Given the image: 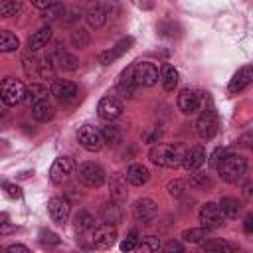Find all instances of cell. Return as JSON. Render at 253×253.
I'll use <instances>...</instances> for the list:
<instances>
[{"label": "cell", "mask_w": 253, "mask_h": 253, "mask_svg": "<svg viewBox=\"0 0 253 253\" xmlns=\"http://www.w3.org/2000/svg\"><path fill=\"white\" fill-rule=\"evenodd\" d=\"M40 241L42 243H49V245H57L59 237L53 231H49V229H40Z\"/></svg>", "instance_id": "46"}, {"label": "cell", "mask_w": 253, "mask_h": 253, "mask_svg": "<svg viewBox=\"0 0 253 253\" xmlns=\"http://www.w3.org/2000/svg\"><path fill=\"white\" fill-rule=\"evenodd\" d=\"M38 67H40V75L42 77H51L53 75V57H49V55L42 57Z\"/></svg>", "instance_id": "41"}, {"label": "cell", "mask_w": 253, "mask_h": 253, "mask_svg": "<svg viewBox=\"0 0 253 253\" xmlns=\"http://www.w3.org/2000/svg\"><path fill=\"white\" fill-rule=\"evenodd\" d=\"M20 8H22V4L16 2V0H4V2H0V16L2 18L16 16L20 12Z\"/></svg>", "instance_id": "37"}, {"label": "cell", "mask_w": 253, "mask_h": 253, "mask_svg": "<svg viewBox=\"0 0 253 253\" xmlns=\"http://www.w3.org/2000/svg\"><path fill=\"white\" fill-rule=\"evenodd\" d=\"M20 47V42L16 38V34H12L10 30H2L0 32V49L2 51H16Z\"/></svg>", "instance_id": "35"}, {"label": "cell", "mask_w": 253, "mask_h": 253, "mask_svg": "<svg viewBox=\"0 0 253 253\" xmlns=\"http://www.w3.org/2000/svg\"><path fill=\"white\" fill-rule=\"evenodd\" d=\"M251 150H253V142H251Z\"/></svg>", "instance_id": "53"}, {"label": "cell", "mask_w": 253, "mask_h": 253, "mask_svg": "<svg viewBox=\"0 0 253 253\" xmlns=\"http://www.w3.org/2000/svg\"><path fill=\"white\" fill-rule=\"evenodd\" d=\"M77 140H79V144H81L87 152H99V150L105 146V138H103L101 128H97V126H93V125L81 126L79 132H77Z\"/></svg>", "instance_id": "4"}, {"label": "cell", "mask_w": 253, "mask_h": 253, "mask_svg": "<svg viewBox=\"0 0 253 253\" xmlns=\"http://www.w3.org/2000/svg\"><path fill=\"white\" fill-rule=\"evenodd\" d=\"M227 156V152H225V148H215L213 152H211V156H210V166L211 168H219V164L223 162V158Z\"/></svg>", "instance_id": "44"}, {"label": "cell", "mask_w": 253, "mask_h": 253, "mask_svg": "<svg viewBox=\"0 0 253 253\" xmlns=\"http://www.w3.org/2000/svg\"><path fill=\"white\" fill-rule=\"evenodd\" d=\"M36 8H40V10H47L49 6H51V2L49 0H36V2H32Z\"/></svg>", "instance_id": "51"}, {"label": "cell", "mask_w": 253, "mask_h": 253, "mask_svg": "<svg viewBox=\"0 0 253 253\" xmlns=\"http://www.w3.org/2000/svg\"><path fill=\"white\" fill-rule=\"evenodd\" d=\"M97 115L103 121H115L123 115V101L117 95H105L97 105Z\"/></svg>", "instance_id": "8"}, {"label": "cell", "mask_w": 253, "mask_h": 253, "mask_svg": "<svg viewBox=\"0 0 253 253\" xmlns=\"http://www.w3.org/2000/svg\"><path fill=\"white\" fill-rule=\"evenodd\" d=\"M160 81H162V87L166 91H174V87L178 85V71H176V67L170 65V63H164L162 71H160Z\"/></svg>", "instance_id": "28"}, {"label": "cell", "mask_w": 253, "mask_h": 253, "mask_svg": "<svg viewBox=\"0 0 253 253\" xmlns=\"http://www.w3.org/2000/svg\"><path fill=\"white\" fill-rule=\"evenodd\" d=\"M77 178L87 188H99L105 182V170L95 162H83L77 168Z\"/></svg>", "instance_id": "5"}, {"label": "cell", "mask_w": 253, "mask_h": 253, "mask_svg": "<svg viewBox=\"0 0 253 253\" xmlns=\"http://www.w3.org/2000/svg\"><path fill=\"white\" fill-rule=\"evenodd\" d=\"M85 20H87V24L91 26V28H101V26H105V22H107V12L103 10V6H91L87 12H85Z\"/></svg>", "instance_id": "29"}, {"label": "cell", "mask_w": 253, "mask_h": 253, "mask_svg": "<svg viewBox=\"0 0 253 253\" xmlns=\"http://www.w3.org/2000/svg\"><path fill=\"white\" fill-rule=\"evenodd\" d=\"M109 194L113 202L123 204L126 200V178L121 174H113L109 180Z\"/></svg>", "instance_id": "21"}, {"label": "cell", "mask_w": 253, "mask_h": 253, "mask_svg": "<svg viewBox=\"0 0 253 253\" xmlns=\"http://www.w3.org/2000/svg\"><path fill=\"white\" fill-rule=\"evenodd\" d=\"M130 45H132V38H123V40H119L111 49H107V51H101L99 53V63L101 65H111L113 61H117L123 53H126L128 49H130Z\"/></svg>", "instance_id": "15"}, {"label": "cell", "mask_w": 253, "mask_h": 253, "mask_svg": "<svg viewBox=\"0 0 253 253\" xmlns=\"http://www.w3.org/2000/svg\"><path fill=\"white\" fill-rule=\"evenodd\" d=\"M158 253H184V247H182L180 241H174V239H172V241H168Z\"/></svg>", "instance_id": "47"}, {"label": "cell", "mask_w": 253, "mask_h": 253, "mask_svg": "<svg viewBox=\"0 0 253 253\" xmlns=\"http://www.w3.org/2000/svg\"><path fill=\"white\" fill-rule=\"evenodd\" d=\"M134 251L136 253H158L160 251V239L154 237V235H146V237H142L138 241Z\"/></svg>", "instance_id": "32"}, {"label": "cell", "mask_w": 253, "mask_h": 253, "mask_svg": "<svg viewBox=\"0 0 253 253\" xmlns=\"http://www.w3.org/2000/svg\"><path fill=\"white\" fill-rule=\"evenodd\" d=\"M160 136H162V126H160V125H154V126H150V128L144 132V140H146L148 144L158 142Z\"/></svg>", "instance_id": "42"}, {"label": "cell", "mask_w": 253, "mask_h": 253, "mask_svg": "<svg viewBox=\"0 0 253 253\" xmlns=\"http://www.w3.org/2000/svg\"><path fill=\"white\" fill-rule=\"evenodd\" d=\"M136 77H134V65H128L121 77H119V91L123 97H132L134 91H136Z\"/></svg>", "instance_id": "20"}, {"label": "cell", "mask_w": 253, "mask_h": 253, "mask_svg": "<svg viewBox=\"0 0 253 253\" xmlns=\"http://www.w3.org/2000/svg\"><path fill=\"white\" fill-rule=\"evenodd\" d=\"M219 208H221V211H223L225 217H231V219H233V217H237L239 211H241V202H239L237 198H221Z\"/></svg>", "instance_id": "30"}, {"label": "cell", "mask_w": 253, "mask_h": 253, "mask_svg": "<svg viewBox=\"0 0 253 253\" xmlns=\"http://www.w3.org/2000/svg\"><path fill=\"white\" fill-rule=\"evenodd\" d=\"M251 83H253V63L239 67V69L233 73V77H231L227 89H229V93L235 95V93H241V91H243L245 87H249Z\"/></svg>", "instance_id": "14"}, {"label": "cell", "mask_w": 253, "mask_h": 253, "mask_svg": "<svg viewBox=\"0 0 253 253\" xmlns=\"http://www.w3.org/2000/svg\"><path fill=\"white\" fill-rule=\"evenodd\" d=\"M22 61H24V71H26V75H28V77H32V73H36V67H38V63H36V59H34V57L30 59V55L26 53Z\"/></svg>", "instance_id": "48"}, {"label": "cell", "mask_w": 253, "mask_h": 253, "mask_svg": "<svg viewBox=\"0 0 253 253\" xmlns=\"http://www.w3.org/2000/svg\"><path fill=\"white\" fill-rule=\"evenodd\" d=\"M198 217H200L202 227H206V229H215V227H219V225L223 223V217H225V215H223L219 204L208 202V204H204V206L200 208Z\"/></svg>", "instance_id": "7"}, {"label": "cell", "mask_w": 253, "mask_h": 253, "mask_svg": "<svg viewBox=\"0 0 253 253\" xmlns=\"http://www.w3.org/2000/svg\"><path fill=\"white\" fill-rule=\"evenodd\" d=\"M217 126H219V119H217V113L213 107H208L200 113L198 121H196V132L202 140H210L215 136L217 132Z\"/></svg>", "instance_id": "3"}, {"label": "cell", "mask_w": 253, "mask_h": 253, "mask_svg": "<svg viewBox=\"0 0 253 253\" xmlns=\"http://www.w3.org/2000/svg\"><path fill=\"white\" fill-rule=\"evenodd\" d=\"M206 162V150L202 146H192L186 150L184 154V162L182 166L188 170V172H198Z\"/></svg>", "instance_id": "18"}, {"label": "cell", "mask_w": 253, "mask_h": 253, "mask_svg": "<svg viewBox=\"0 0 253 253\" xmlns=\"http://www.w3.org/2000/svg\"><path fill=\"white\" fill-rule=\"evenodd\" d=\"M138 233L136 231H130L125 239H123V243H121V251L123 253H130V251H134L136 249V245H138Z\"/></svg>", "instance_id": "39"}, {"label": "cell", "mask_w": 253, "mask_h": 253, "mask_svg": "<svg viewBox=\"0 0 253 253\" xmlns=\"http://www.w3.org/2000/svg\"><path fill=\"white\" fill-rule=\"evenodd\" d=\"M69 211H71V204L63 196H55L47 202V213L51 221L57 225H65V221L69 219Z\"/></svg>", "instance_id": "9"}, {"label": "cell", "mask_w": 253, "mask_h": 253, "mask_svg": "<svg viewBox=\"0 0 253 253\" xmlns=\"http://www.w3.org/2000/svg\"><path fill=\"white\" fill-rule=\"evenodd\" d=\"M184 190H186V182L184 180H172V182H168V194L170 196L180 198L184 194Z\"/></svg>", "instance_id": "43"}, {"label": "cell", "mask_w": 253, "mask_h": 253, "mask_svg": "<svg viewBox=\"0 0 253 253\" xmlns=\"http://www.w3.org/2000/svg\"><path fill=\"white\" fill-rule=\"evenodd\" d=\"M63 14H65V6H63L61 2H51V6L42 12V16H43L45 20H55V18H59V16H63Z\"/></svg>", "instance_id": "38"}, {"label": "cell", "mask_w": 253, "mask_h": 253, "mask_svg": "<svg viewBox=\"0 0 253 253\" xmlns=\"http://www.w3.org/2000/svg\"><path fill=\"white\" fill-rule=\"evenodd\" d=\"M57 61H59V65L63 67V69H67V71H71V69H75L77 67V57L75 55H71L69 51H65L61 45L57 47Z\"/></svg>", "instance_id": "36"}, {"label": "cell", "mask_w": 253, "mask_h": 253, "mask_svg": "<svg viewBox=\"0 0 253 253\" xmlns=\"http://www.w3.org/2000/svg\"><path fill=\"white\" fill-rule=\"evenodd\" d=\"M71 42L75 47H85L89 45V34L85 30H73L71 32Z\"/></svg>", "instance_id": "40"}, {"label": "cell", "mask_w": 253, "mask_h": 253, "mask_svg": "<svg viewBox=\"0 0 253 253\" xmlns=\"http://www.w3.org/2000/svg\"><path fill=\"white\" fill-rule=\"evenodd\" d=\"M208 237V229L206 227H190L182 231V239L186 243H204Z\"/></svg>", "instance_id": "34"}, {"label": "cell", "mask_w": 253, "mask_h": 253, "mask_svg": "<svg viewBox=\"0 0 253 253\" xmlns=\"http://www.w3.org/2000/svg\"><path fill=\"white\" fill-rule=\"evenodd\" d=\"M0 97L4 101V105L8 107H14L18 105L20 101H24L26 97V87L20 79H12V77H6L2 81V87H0Z\"/></svg>", "instance_id": "6"}, {"label": "cell", "mask_w": 253, "mask_h": 253, "mask_svg": "<svg viewBox=\"0 0 253 253\" xmlns=\"http://www.w3.org/2000/svg\"><path fill=\"white\" fill-rule=\"evenodd\" d=\"M32 117H34L38 123H47V121H51V119L55 117V107H53V103H49L47 99L42 101V103H38L36 107H32Z\"/></svg>", "instance_id": "26"}, {"label": "cell", "mask_w": 253, "mask_h": 253, "mask_svg": "<svg viewBox=\"0 0 253 253\" xmlns=\"http://www.w3.org/2000/svg\"><path fill=\"white\" fill-rule=\"evenodd\" d=\"M4 192H6V196L12 198V200H20V198H22L20 186H16V184H12V182H4Z\"/></svg>", "instance_id": "45"}, {"label": "cell", "mask_w": 253, "mask_h": 253, "mask_svg": "<svg viewBox=\"0 0 253 253\" xmlns=\"http://www.w3.org/2000/svg\"><path fill=\"white\" fill-rule=\"evenodd\" d=\"M49 40H51V28H49V26H43V28H40L38 32H34V34L28 38V49H30V51H38V49H42Z\"/></svg>", "instance_id": "23"}, {"label": "cell", "mask_w": 253, "mask_h": 253, "mask_svg": "<svg viewBox=\"0 0 253 253\" xmlns=\"http://www.w3.org/2000/svg\"><path fill=\"white\" fill-rule=\"evenodd\" d=\"M188 184L194 190H210L211 188V178L204 172H192L190 178H188Z\"/></svg>", "instance_id": "33"}, {"label": "cell", "mask_w": 253, "mask_h": 253, "mask_svg": "<svg viewBox=\"0 0 253 253\" xmlns=\"http://www.w3.org/2000/svg\"><path fill=\"white\" fill-rule=\"evenodd\" d=\"M45 99H47V89H45L43 85L32 83V85L26 87V97H24V101H26L30 107H36L38 103H42V101H45Z\"/></svg>", "instance_id": "25"}, {"label": "cell", "mask_w": 253, "mask_h": 253, "mask_svg": "<svg viewBox=\"0 0 253 253\" xmlns=\"http://www.w3.org/2000/svg\"><path fill=\"white\" fill-rule=\"evenodd\" d=\"M73 225H75V231L79 235H85V233H93L97 227H95V215L87 210H79L73 217Z\"/></svg>", "instance_id": "19"}, {"label": "cell", "mask_w": 253, "mask_h": 253, "mask_svg": "<svg viewBox=\"0 0 253 253\" xmlns=\"http://www.w3.org/2000/svg\"><path fill=\"white\" fill-rule=\"evenodd\" d=\"M243 196H245V198H253V184H251V182L243 186Z\"/></svg>", "instance_id": "52"}, {"label": "cell", "mask_w": 253, "mask_h": 253, "mask_svg": "<svg viewBox=\"0 0 253 253\" xmlns=\"http://www.w3.org/2000/svg\"><path fill=\"white\" fill-rule=\"evenodd\" d=\"M184 154H186V148H182L180 144H160L150 150V160L156 166L176 168L184 162Z\"/></svg>", "instance_id": "1"}, {"label": "cell", "mask_w": 253, "mask_h": 253, "mask_svg": "<svg viewBox=\"0 0 253 253\" xmlns=\"http://www.w3.org/2000/svg\"><path fill=\"white\" fill-rule=\"evenodd\" d=\"M243 229H245V233H251V231H253V213H247V215H245Z\"/></svg>", "instance_id": "50"}, {"label": "cell", "mask_w": 253, "mask_h": 253, "mask_svg": "<svg viewBox=\"0 0 253 253\" xmlns=\"http://www.w3.org/2000/svg\"><path fill=\"white\" fill-rule=\"evenodd\" d=\"M148 178H150V172L142 164H130L128 170H126V180L132 186H144L148 182Z\"/></svg>", "instance_id": "24"}, {"label": "cell", "mask_w": 253, "mask_h": 253, "mask_svg": "<svg viewBox=\"0 0 253 253\" xmlns=\"http://www.w3.org/2000/svg\"><path fill=\"white\" fill-rule=\"evenodd\" d=\"M101 132H103L105 144H109V146H117V144L121 142V138H123L121 128H119L117 125H111V123H107V125L101 128Z\"/></svg>", "instance_id": "31"}, {"label": "cell", "mask_w": 253, "mask_h": 253, "mask_svg": "<svg viewBox=\"0 0 253 253\" xmlns=\"http://www.w3.org/2000/svg\"><path fill=\"white\" fill-rule=\"evenodd\" d=\"M6 253H30V251H28L26 245H22V243H14V245L6 247Z\"/></svg>", "instance_id": "49"}, {"label": "cell", "mask_w": 253, "mask_h": 253, "mask_svg": "<svg viewBox=\"0 0 253 253\" xmlns=\"http://www.w3.org/2000/svg\"><path fill=\"white\" fill-rule=\"evenodd\" d=\"M75 172V162L69 156H59L53 160L51 168H49V178L53 184H63L71 174Z\"/></svg>", "instance_id": "10"}, {"label": "cell", "mask_w": 253, "mask_h": 253, "mask_svg": "<svg viewBox=\"0 0 253 253\" xmlns=\"http://www.w3.org/2000/svg\"><path fill=\"white\" fill-rule=\"evenodd\" d=\"M245 170H247V160L239 154H227L223 158V162L219 164V168H217L221 180L227 182V184H237L243 178Z\"/></svg>", "instance_id": "2"}, {"label": "cell", "mask_w": 253, "mask_h": 253, "mask_svg": "<svg viewBox=\"0 0 253 253\" xmlns=\"http://www.w3.org/2000/svg\"><path fill=\"white\" fill-rule=\"evenodd\" d=\"M101 217H103V221L105 223H111V225H115V223H119L121 219H123V210H121V204H117V202H107L103 208H101Z\"/></svg>", "instance_id": "27"}, {"label": "cell", "mask_w": 253, "mask_h": 253, "mask_svg": "<svg viewBox=\"0 0 253 253\" xmlns=\"http://www.w3.org/2000/svg\"><path fill=\"white\" fill-rule=\"evenodd\" d=\"M156 213H158V204H156L154 200H150V198H140V200H136L134 206H132V215H134L138 221L148 223L150 219L156 217Z\"/></svg>", "instance_id": "13"}, {"label": "cell", "mask_w": 253, "mask_h": 253, "mask_svg": "<svg viewBox=\"0 0 253 253\" xmlns=\"http://www.w3.org/2000/svg\"><path fill=\"white\" fill-rule=\"evenodd\" d=\"M200 253H237V245L225 239H208L202 243Z\"/></svg>", "instance_id": "22"}, {"label": "cell", "mask_w": 253, "mask_h": 253, "mask_svg": "<svg viewBox=\"0 0 253 253\" xmlns=\"http://www.w3.org/2000/svg\"><path fill=\"white\" fill-rule=\"evenodd\" d=\"M117 243V227L111 223H103L93 231V247L95 249H111Z\"/></svg>", "instance_id": "11"}, {"label": "cell", "mask_w": 253, "mask_h": 253, "mask_svg": "<svg viewBox=\"0 0 253 253\" xmlns=\"http://www.w3.org/2000/svg\"><path fill=\"white\" fill-rule=\"evenodd\" d=\"M200 103H202V97L196 89H182L180 95H178V109L184 115L196 113L200 109Z\"/></svg>", "instance_id": "16"}, {"label": "cell", "mask_w": 253, "mask_h": 253, "mask_svg": "<svg viewBox=\"0 0 253 253\" xmlns=\"http://www.w3.org/2000/svg\"><path fill=\"white\" fill-rule=\"evenodd\" d=\"M134 77H136V83L138 85H144V87H152L158 83V67L150 61H142V63H136L134 65Z\"/></svg>", "instance_id": "12"}, {"label": "cell", "mask_w": 253, "mask_h": 253, "mask_svg": "<svg viewBox=\"0 0 253 253\" xmlns=\"http://www.w3.org/2000/svg\"><path fill=\"white\" fill-rule=\"evenodd\" d=\"M49 93L59 99V101H71L75 95H77V85L69 79H55L51 81V87H49Z\"/></svg>", "instance_id": "17"}]
</instances>
